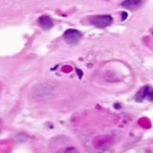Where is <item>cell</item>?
Here are the masks:
<instances>
[{
  "instance_id": "5b68a950",
  "label": "cell",
  "mask_w": 153,
  "mask_h": 153,
  "mask_svg": "<svg viewBox=\"0 0 153 153\" xmlns=\"http://www.w3.org/2000/svg\"><path fill=\"white\" fill-rule=\"evenodd\" d=\"M39 24L40 27L45 30L50 29L53 26V21L50 17L42 16L39 19Z\"/></svg>"
},
{
  "instance_id": "6da1fadb",
  "label": "cell",
  "mask_w": 153,
  "mask_h": 153,
  "mask_svg": "<svg viewBox=\"0 0 153 153\" xmlns=\"http://www.w3.org/2000/svg\"><path fill=\"white\" fill-rule=\"evenodd\" d=\"M90 22L96 27L104 28L112 25L113 22V18L110 15H97L92 17Z\"/></svg>"
},
{
  "instance_id": "3957f363",
  "label": "cell",
  "mask_w": 153,
  "mask_h": 153,
  "mask_svg": "<svg viewBox=\"0 0 153 153\" xmlns=\"http://www.w3.org/2000/svg\"><path fill=\"white\" fill-rule=\"evenodd\" d=\"M152 89V88L149 86H145L142 87L135 95L134 97L135 101L137 102H141L146 98L148 100Z\"/></svg>"
},
{
  "instance_id": "7a4b0ae2",
  "label": "cell",
  "mask_w": 153,
  "mask_h": 153,
  "mask_svg": "<svg viewBox=\"0 0 153 153\" xmlns=\"http://www.w3.org/2000/svg\"><path fill=\"white\" fill-rule=\"evenodd\" d=\"M64 40L70 44H75L79 42L82 37L80 32L76 29H70L64 33Z\"/></svg>"
},
{
  "instance_id": "52a82bcc",
  "label": "cell",
  "mask_w": 153,
  "mask_h": 153,
  "mask_svg": "<svg viewBox=\"0 0 153 153\" xmlns=\"http://www.w3.org/2000/svg\"><path fill=\"white\" fill-rule=\"evenodd\" d=\"M148 101H150V102H153V89L152 88L151 90V93H150V96H149V98Z\"/></svg>"
},
{
  "instance_id": "8992f818",
  "label": "cell",
  "mask_w": 153,
  "mask_h": 153,
  "mask_svg": "<svg viewBox=\"0 0 153 153\" xmlns=\"http://www.w3.org/2000/svg\"><path fill=\"white\" fill-rule=\"evenodd\" d=\"M128 17V14L127 12H123L121 14V19L122 21H124L127 19Z\"/></svg>"
},
{
  "instance_id": "277c9868",
  "label": "cell",
  "mask_w": 153,
  "mask_h": 153,
  "mask_svg": "<svg viewBox=\"0 0 153 153\" xmlns=\"http://www.w3.org/2000/svg\"><path fill=\"white\" fill-rule=\"evenodd\" d=\"M142 5V0H125L121 4L123 7L131 11L139 9Z\"/></svg>"
}]
</instances>
